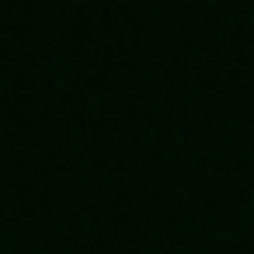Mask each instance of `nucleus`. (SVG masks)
Instances as JSON below:
<instances>
[]
</instances>
